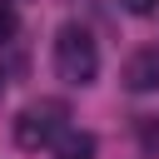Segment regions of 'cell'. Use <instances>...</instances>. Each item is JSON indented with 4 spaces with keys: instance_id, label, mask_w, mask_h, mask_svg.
<instances>
[{
    "instance_id": "6da1fadb",
    "label": "cell",
    "mask_w": 159,
    "mask_h": 159,
    "mask_svg": "<svg viewBox=\"0 0 159 159\" xmlns=\"http://www.w3.org/2000/svg\"><path fill=\"white\" fill-rule=\"evenodd\" d=\"M55 75L65 84H89L99 75V45L84 25H60L55 35Z\"/></svg>"
},
{
    "instance_id": "7a4b0ae2",
    "label": "cell",
    "mask_w": 159,
    "mask_h": 159,
    "mask_svg": "<svg viewBox=\"0 0 159 159\" xmlns=\"http://www.w3.org/2000/svg\"><path fill=\"white\" fill-rule=\"evenodd\" d=\"M60 134H65V104L60 99H40V104L20 109V119H15V144L20 149H45Z\"/></svg>"
},
{
    "instance_id": "3957f363",
    "label": "cell",
    "mask_w": 159,
    "mask_h": 159,
    "mask_svg": "<svg viewBox=\"0 0 159 159\" xmlns=\"http://www.w3.org/2000/svg\"><path fill=\"white\" fill-rule=\"evenodd\" d=\"M124 89H134V94L159 89V50H139V55H129V65H124Z\"/></svg>"
},
{
    "instance_id": "277c9868",
    "label": "cell",
    "mask_w": 159,
    "mask_h": 159,
    "mask_svg": "<svg viewBox=\"0 0 159 159\" xmlns=\"http://www.w3.org/2000/svg\"><path fill=\"white\" fill-rule=\"evenodd\" d=\"M50 149H55V159H94V134H84V129H65Z\"/></svg>"
},
{
    "instance_id": "5b68a950",
    "label": "cell",
    "mask_w": 159,
    "mask_h": 159,
    "mask_svg": "<svg viewBox=\"0 0 159 159\" xmlns=\"http://www.w3.org/2000/svg\"><path fill=\"white\" fill-rule=\"evenodd\" d=\"M10 35H15V5L0 0V40H10Z\"/></svg>"
},
{
    "instance_id": "8992f818",
    "label": "cell",
    "mask_w": 159,
    "mask_h": 159,
    "mask_svg": "<svg viewBox=\"0 0 159 159\" xmlns=\"http://www.w3.org/2000/svg\"><path fill=\"white\" fill-rule=\"evenodd\" d=\"M124 10H129V15H154L159 0H124Z\"/></svg>"
}]
</instances>
